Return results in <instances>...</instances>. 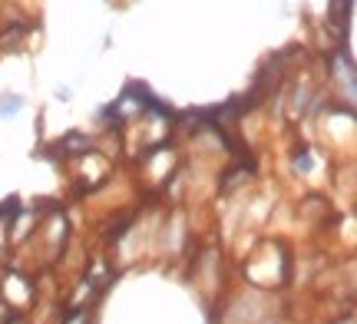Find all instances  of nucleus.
<instances>
[{
  "label": "nucleus",
  "mask_w": 357,
  "mask_h": 324,
  "mask_svg": "<svg viewBox=\"0 0 357 324\" xmlns=\"http://www.w3.org/2000/svg\"><path fill=\"white\" fill-rule=\"evenodd\" d=\"M351 7H354V0H334L331 3V20L337 26L347 24V17H351Z\"/></svg>",
  "instance_id": "nucleus-1"
},
{
  "label": "nucleus",
  "mask_w": 357,
  "mask_h": 324,
  "mask_svg": "<svg viewBox=\"0 0 357 324\" xmlns=\"http://www.w3.org/2000/svg\"><path fill=\"white\" fill-rule=\"evenodd\" d=\"M20 109H24V96L7 93V96L0 100V116H13V113H20Z\"/></svg>",
  "instance_id": "nucleus-2"
},
{
  "label": "nucleus",
  "mask_w": 357,
  "mask_h": 324,
  "mask_svg": "<svg viewBox=\"0 0 357 324\" xmlns=\"http://www.w3.org/2000/svg\"><path fill=\"white\" fill-rule=\"evenodd\" d=\"M10 215H20V202H17V199H7V202L0 206V219H10Z\"/></svg>",
  "instance_id": "nucleus-3"
},
{
  "label": "nucleus",
  "mask_w": 357,
  "mask_h": 324,
  "mask_svg": "<svg viewBox=\"0 0 357 324\" xmlns=\"http://www.w3.org/2000/svg\"><path fill=\"white\" fill-rule=\"evenodd\" d=\"M311 166H314V159L307 156V153H305L301 159H298V172H311Z\"/></svg>",
  "instance_id": "nucleus-4"
}]
</instances>
